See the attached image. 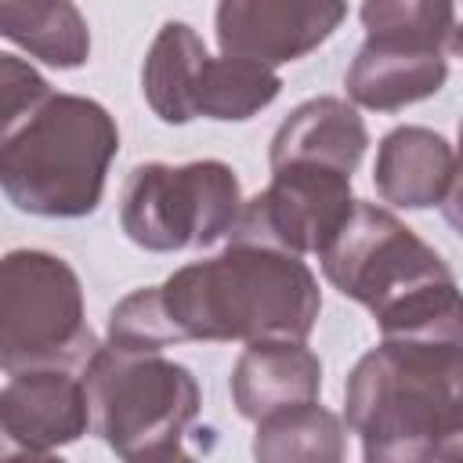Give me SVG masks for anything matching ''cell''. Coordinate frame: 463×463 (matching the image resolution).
<instances>
[{
	"mask_svg": "<svg viewBox=\"0 0 463 463\" xmlns=\"http://www.w3.org/2000/svg\"><path fill=\"white\" fill-rule=\"evenodd\" d=\"M463 340L383 336L347 376V427L369 463L459 459Z\"/></svg>",
	"mask_w": 463,
	"mask_h": 463,
	"instance_id": "cell-1",
	"label": "cell"
},
{
	"mask_svg": "<svg viewBox=\"0 0 463 463\" xmlns=\"http://www.w3.org/2000/svg\"><path fill=\"white\" fill-rule=\"evenodd\" d=\"M159 297L177 340H307L322 307L318 282L297 253L239 239L174 271Z\"/></svg>",
	"mask_w": 463,
	"mask_h": 463,
	"instance_id": "cell-2",
	"label": "cell"
},
{
	"mask_svg": "<svg viewBox=\"0 0 463 463\" xmlns=\"http://www.w3.org/2000/svg\"><path fill=\"white\" fill-rule=\"evenodd\" d=\"M318 257L326 279L369 307L383 336L463 340L452 271L391 210L354 203Z\"/></svg>",
	"mask_w": 463,
	"mask_h": 463,
	"instance_id": "cell-3",
	"label": "cell"
},
{
	"mask_svg": "<svg viewBox=\"0 0 463 463\" xmlns=\"http://www.w3.org/2000/svg\"><path fill=\"white\" fill-rule=\"evenodd\" d=\"M116 152V119L98 101L51 90L0 137V188L25 213L83 217L101 203Z\"/></svg>",
	"mask_w": 463,
	"mask_h": 463,
	"instance_id": "cell-4",
	"label": "cell"
},
{
	"mask_svg": "<svg viewBox=\"0 0 463 463\" xmlns=\"http://www.w3.org/2000/svg\"><path fill=\"white\" fill-rule=\"evenodd\" d=\"M90 430L134 463L184 459V430L199 416L195 376L159 351L98 347L80 369Z\"/></svg>",
	"mask_w": 463,
	"mask_h": 463,
	"instance_id": "cell-5",
	"label": "cell"
},
{
	"mask_svg": "<svg viewBox=\"0 0 463 463\" xmlns=\"http://www.w3.org/2000/svg\"><path fill=\"white\" fill-rule=\"evenodd\" d=\"M98 351L76 271L43 250L0 257V369H83Z\"/></svg>",
	"mask_w": 463,
	"mask_h": 463,
	"instance_id": "cell-6",
	"label": "cell"
},
{
	"mask_svg": "<svg viewBox=\"0 0 463 463\" xmlns=\"http://www.w3.org/2000/svg\"><path fill=\"white\" fill-rule=\"evenodd\" d=\"M242 210L239 177L217 159L184 166L141 163L119 195V224L130 242L174 253L224 239Z\"/></svg>",
	"mask_w": 463,
	"mask_h": 463,
	"instance_id": "cell-7",
	"label": "cell"
},
{
	"mask_svg": "<svg viewBox=\"0 0 463 463\" xmlns=\"http://www.w3.org/2000/svg\"><path fill=\"white\" fill-rule=\"evenodd\" d=\"M351 206V174L322 163H282L271 166V184L242 203L228 235L297 257L322 253L347 221Z\"/></svg>",
	"mask_w": 463,
	"mask_h": 463,
	"instance_id": "cell-8",
	"label": "cell"
},
{
	"mask_svg": "<svg viewBox=\"0 0 463 463\" xmlns=\"http://www.w3.org/2000/svg\"><path fill=\"white\" fill-rule=\"evenodd\" d=\"M344 11V0H221L217 43L232 58L275 69L326 43Z\"/></svg>",
	"mask_w": 463,
	"mask_h": 463,
	"instance_id": "cell-9",
	"label": "cell"
},
{
	"mask_svg": "<svg viewBox=\"0 0 463 463\" xmlns=\"http://www.w3.org/2000/svg\"><path fill=\"white\" fill-rule=\"evenodd\" d=\"M87 394L69 369L14 373L0 387V459H36L87 434Z\"/></svg>",
	"mask_w": 463,
	"mask_h": 463,
	"instance_id": "cell-10",
	"label": "cell"
},
{
	"mask_svg": "<svg viewBox=\"0 0 463 463\" xmlns=\"http://www.w3.org/2000/svg\"><path fill=\"white\" fill-rule=\"evenodd\" d=\"M373 181L383 203L405 210H427L456 203V152L427 127H398L380 141Z\"/></svg>",
	"mask_w": 463,
	"mask_h": 463,
	"instance_id": "cell-11",
	"label": "cell"
},
{
	"mask_svg": "<svg viewBox=\"0 0 463 463\" xmlns=\"http://www.w3.org/2000/svg\"><path fill=\"white\" fill-rule=\"evenodd\" d=\"M322 362L304 347V340H257L250 344L232 373V398L246 420L268 412L318 402Z\"/></svg>",
	"mask_w": 463,
	"mask_h": 463,
	"instance_id": "cell-12",
	"label": "cell"
},
{
	"mask_svg": "<svg viewBox=\"0 0 463 463\" xmlns=\"http://www.w3.org/2000/svg\"><path fill=\"white\" fill-rule=\"evenodd\" d=\"M449 76V54L365 40L347 69V94L362 109L394 112L430 98Z\"/></svg>",
	"mask_w": 463,
	"mask_h": 463,
	"instance_id": "cell-13",
	"label": "cell"
},
{
	"mask_svg": "<svg viewBox=\"0 0 463 463\" xmlns=\"http://www.w3.org/2000/svg\"><path fill=\"white\" fill-rule=\"evenodd\" d=\"M369 145L365 123L354 105L340 98H311L289 112L271 137V166L282 163H322L340 174H354Z\"/></svg>",
	"mask_w": 463,
	"mask_h": 463,
	"instance_id": "cell-14",
	"label": "cell"
},
{
	"mask_svg": "<svg viewBox=\"0 0 463 463\" xmlns=\"http://www.w3.org/2000/svg\"><path fill=\"white\" fill-rule=\"evenodd\" d=\"M210 51L184 22H166L152 40L141 69V90L152 112L163 123H188L195 119L199 83L206 72Z\"/></svg>",
	"mask_w": 463,
	"mask_h": 463,
	"instance_id": "cell-15",
	"label": "cell"
},
{
	"mask_svg": "<svg viewBox=\"0 0 463 463\" xmlns=\"http://www.w3.org/2000/svg\"><path fill=\"white\" fill-rule=\"evenodd\" d=\"M0 36L58 69H76L90 54V33L72 0H0Z\"/></svg>",
	"mask_w": 463,
	"mask_h": 463,
	"instance_id": "cell-16",
	"label": "cell"
},
{
	"mask_svg": "<svg viewBox=\"0 0 463 463\" xmlns=\"http://www.w3.org/2000/svg\"><path fill=\"white\" fill-rule=\"evenodd\" d=\"M253 456L264 463H336L344 456L340 420L318 402L268 412L257 420Z\"/></svg>",
	"mask_w": 463,
	"mask_h": 463,
	"instance_id": "cell-17",
	"label": "cell"
},
{
	"mask_svg": "<svg viewBox=\"0 0 463 463\" xmlns=\"http://www.w3.org/2000/svg\"><path fill=\"white\" fill-rule=\"evenodd\" d=\"M362 25L369 40L420 51H459L456 0H362Z\"/></svg>",
	"mask_w": 463,
	"mask_h": 463,
	"instance_id": "cell-18",
	"label": "cell"
},
{
	"mask_svg": "<svg viewBox=\"0 0 463 463\" xmlns=\"http://www.w3.org/2000/svg\"><path fill=\"white\" fill-rule=\"evenodd\" d=\"M282 80L275 69L246 61V58H210L203 83H199V105L195 116L206 119H250L264 105L279 98Z\"/></svg>",
	"mask_w": 463,
	"mask_h": 463,
	"instance_id": "cell-19",
	"label": "cell"
},
{
	"mask_svg": "<svg viewBox=\"0 0 463 463\" xmlns=\"http://www.w3.org/2000/svg\"><path fill=\"white\" fill-rule=\"evenodd\" d=\"M177 340V329L163 307L159 286L134 289L109 315V347L119 351H163Z\"/></svg>",
	"mask_w": 463,
	"mask_h": 463,
	"instance_id": "cell-20",
	"label": "cell"
},
{
	"mask_svg": "<svg viewBox=\"0 0 463 463\" xmlns=\"http://www.w3.org/2000/svg\"><path fill=\"white\" fill-rule=\"evenodd\" d=\"M51 94L47 80L22 58L0 54V137Z\"/></svg>",
	"mask_w": 463,
	"mask_h": 463,
	"instance_id": "cell-21",
	"label": "cell"
}]
</instances>
